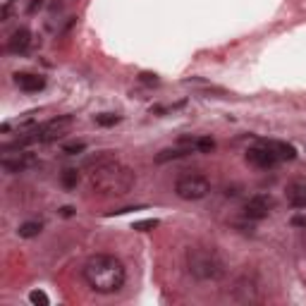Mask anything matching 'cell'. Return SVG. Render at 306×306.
I'll use <instances>...</instances> for the list:
<instances>
[{"mask_svg":"<svg viewBox=\"0 0 306 306\" xmlns=\"http://www.w3.org/2000/svg\"><path fill=\"white\" fill-rule=\"evenodd\" d=\"M134 184H137V172L115 158L101 163V165H93L86 177L89 192L93 196H103V198L129 194L134 189Z\"/></svg>","mask_w":306,"mask_h":306,"instance_id":"cell-1","label":"cell"},{"mask_svg":"<svg viewBox=\"0 0 306 306\" xmlns=\"http://www.w3.org/2000/svg\"><path fill=\"white\" fill-rule=\"evenodd\" d=\"M86 285L98 292V294H115L122 289L125 280H127V270L122 266L120 258H115L110 253H93L82 268Z\"/></svg>","mask_w":306,"mask_h":306,"instance_id":"cell-2","label":"cell"},{"mask_svg":"<svg viewBox=\"0 0 306 306\" xmlns=\"http://www.w3.org/2000/svg\"><path fill=\"white\" fill-rule=\"evenodd\" d=\"M184 261H187L189 275L201 282H220L227 278V270H230L227 261L216 247H203V244L189 247L184 253Z\"/></svg>","mask_w":306,"mask_h":306,"instance_id":"cell-3","label":"cell"},{"mask_svg":"<svg viewBox=\"0 0 306 306\" xmlns=\"http://www.w3.org/2000/svg\"><path fill=\"white\" fill-rule=\"evenodd\" d=\"M230 299L234 304L251 306V304H261L263 302V280L253 268H244L239 270L232 285H230Z\"/></svg>","mask_w":306,"mask_h":306,"instance_id":"cell-4","label":"cell"},{"mask_svg":"<svg viewBox=\"0 0 306 306\" xmlns=\"http://www.w3.org/2000/svg\"><path fill=\"white\" fill-rule=\"evenodd\" d=\"M211 180L201 172H184L175 182V194L182 201H201L211 194Z\"/></svg>","mask_w":306,"mask_h":306,"instance_id":"cell-5","label":"cell"},{"mask_svg":"<svg viewBox=\"0 0 306 306\" xmlns=\"http://www.w3.org/2000/svg\"><path fill=\"white\" fill-rule=\"evenodd\" d=\"M74 125V115H57L53 120L43 122L41 127H36L38 132V144H48V141H55L60 137H65Z\"/></svg>","mask_w":306,"mask_h":306,"instance_id":"cell-6","label":"cell"},{"mask_svg":"<svg viewBox=\"0 0 306 306\" xmlns=\"http://www.w3.org/2000/svg\"><path fill=\"white\" fill-rule=\"evenodd\" d=\"M273 208H275V198H273V196L256 194L244 203V218H249V220H263V218L270 216Z\"/></svg>","mask_w":306,"mask_h":306,"instance_id":"cell-7","label":"cell"},{"mask_svg":"<svg viewBox=\"0 0 306 306\" xmlns=\"http://www.w3.org/2000/svg\"><path fill=\"white\" fill-rule=\"evenodd\" d=\"M247 163H251L253 167H261V170H268V167L278 165L280 158L266 146V144H261V146H251V148H247Z\"/></svg>","mask_w":306,"mask_h":306,"instance_id":"cell-8","label":"cell"},{"mask_svg":"<svg viewBox=\"0 0 306 306\" xmlns=\"http://www.w3.org/2000/svg\"><path fill=\"white\" fill-rule=\"evenodd\" d=\"M0 165H2V170H5L7 175H17V172H24V170L36 165V156H34V153H27V151L10 153V156H5V158L0 161Z\"/></svg>","mask_w":306,"mask_h":306,"instance_id":"cell-9","label":"cell"},{"mask_svg":"<svg viewBox=\"0 0 306 306\" xmlns=\"http://www.w3.org/2000/svg\"><path fill=\"white\" fill-rule=\"evenodd\" d=\"M29 46H31V31L24 29V27L15 29V31L10 34V38H7V51H10V53H15V55L27 53Z\"/></svg>","mask_w":306,"mask_h":306,"instance_id":"cell-10","label":"cell"},{"mask_svg":"<svg viewBox=\"0 0 306 306\" xmlns=\"http://www.w3.org/2000/svg\"><path fill=\"white\" fill-rule=\"evenodd\" d=\"M189 153H194V146H192L189 141L180 139V146L161 151V153L156 156V163H167V161H177V158H184V156H189Z\"/></svg>","mask_w":306,"mask_h":306,"instance_id":"cell-11","label":"cell"},{"mask_svg":"<svg viewBox=\"0 0 306 306\" xmlns=\"http://www.w3.org/2000/svg\"><path fill=\"white\" fill-rule=\"evenodd\" d=\"M15 84L22 89V91H27V93H34V91H41L43 86H46V79L43 77H38V74H29V72H17L15 74Z\"/></svg>","mask_w":306,"mask_h":306,"instance_id":"cell-12","label":"cell"},{"mask_svg":"<svg viewBox=\"0 0 306 306\" xmlns=\"http://www.w3.org/2000/svg\"><path fill=\"white\" fill-rule=\"evenodd\" d=\"M275 156H278L280 161H294L297 158V148L292 146V144H287V141H275V139H268L263 141Z\"/></svg>","mask_w":306,"mask_h":306,"instance_id":"cell-13","label":"cell"},{"mask_svg":"<svg viewBox=\"0 0 306 306\" xmlns=\"http://www.w3.org/2000/svg\"><path fill=\"white\" fill-rule=\"evenodd\" d=\"M184 141H189L192 146H194V151L198 153H211L213 148H216V141L211 139V137H194V139H189V137H182Z\"/></svg>","mask_w":306,"mask_h":306,"instance_id":"cell-14","label":"cell"},{"mask_svg":"<svg viewBox=\"0 0 306 306\" xmlns=\"http://www.w3.org/2000/svg\"><path fill=\"white\" fill-rule=\"evenodd\" d=\"M60 182H62L65 189H77V184H79V170H77V167L62 170V172H60Z\"/></svg>","mask_w":306,"mask_h":306,"instance_id":"cell-15","label":"cell"},{"mask_svg":"<svg viewBox=\"0 0 306 306\" xmlns=\"http://www.w3.org/2000/svg\"><path fill=\"white\" fill-rule=\"evenodd\" d=\"M41 230H43V225H41V223H36V220H27V223L19 225L17 234H19V237H24V239H31V237H38V234H41Z\"/></svg>","mask_w":306,"mask_h":306,"instance_id":"cell-16","label":"cell"},{"mask_svg":"<svg viewBox=\"0 0 306 306\" xmlns=\"http://www.w3.org/2000/svg\"><path fill=\"white\" fill-rule=\"evenodd\" d=\"M86 151V144L84 141H72V144H65V148H62V153L65 156H79Z\"/></svg>","mask_w":306,"mask_h":306,"instance_id":"cell-17","label":"cell"},{"mask_svg":"<svg viewBox=\"0 0 306 306\" xmlns=\"http://www.w3.org/2000/svg\"><path fill=\"white\" fill-rule=\"evenodd\" d=\"M29 302L31 304H41V306H48L51 304V299H48V294L46 292H41V289H34V292H29Z\"/></svg>","mask_w":306,"mask_h":306,"instance_id":"cell-18","label":"cell"},{"mask_svg":"<svg viewBox=\"0 0 306 306\" xmlns=\"http://www.w3.org/2000/svg\"><path fill=\"white\" fill-rule=\"evenodd\" d=\"M117 122H120V117H117V115H110V112L96 115V125H101V127H112V125H117Z\"/></svg>","mask_w":306,"mask_h":306,"instance_id":"cell-19","label":"cell"},{"mask_svg":"<svg viewBox=\"0 0 306 306\" xmlns=\"http://www.w3.org/2000/svg\"><path fill=\"white\" fill-rule=\"evenodd\" d=\"M158 225L156 218H151V220H139V223H134V230H139V232H148V230H153Z\"/></svg>","mask_w":306,"mask_h":306,"instance_id":"cell-20","label":"cell"},{"mask_svg":"<svg viewBox=\"0 0 306 306\" xmlns=\"http://www.w3.org/2000/svg\"><path fill=\"white\" fill-rule=\"evenodd\" d=\"M289 203H292L294 208H304L306 206V192L304 194H297V196H289Z\"/></svg>","mask_w":306,"mask_h":306,"instance_id":"cell-21","label":"cell"},{"mask_svg":"<svg viewBox=\"0 0 306 306\" xmlns=\"http://www.w3.org/2000/svg\"><path fill=\"white\" fill-rule=\"evenodd\" d=\"M139 79H141L144 84H158V79H156V74H148V72H144V74H141Z\"/></svg>","mask_w":306,"mask_h":306,"instance_id":"cell-22","label":"cell"},{"mask_svg":"<svg viewBox=\"0 0 306 306\" xmlns=\"http://www.w3.org/2000/svg\"><path fill=\"white\" fill-rule=\"evenodd\" d=\"M43 2H46V0H31V2H29V12H36L38 7H43Z\"/></svg>","mask_w":306,"mask_h":306,"instance_id":"cell-23","label":"cell"},{"mask_svg":"<svg viewBox=\"0 0 306 306\" xmlns=\"http://www.w3.org/2000/svg\"><path fill=\"white\" fill-rule=\"evenodd\" d=\"M60 213H62L65 218H70V216H74V208H72V206H65V208H60Z\"/></svg>","mask_w":306,"mask_h":306,"instance_id":"cell-24","label":"cell"},{"mask_svg":"<svg viewBox=\"0 0 306 306\" xmlns=\"http://www.w3.org/2000/svg\"><path fill=\"white\" fill-rule=\"evenodd\" d=\"M292 223H294V225H302V227H304V225H306V218H294Z\"/></svg>","mask_w":306,"mask_h":306,"instance_id":"cell-25","label":"cell"},{"mask_svg":"<svg viewBox=\"0 0 306 306\" xmlns=\"http://www.w3.org/2000/svg\"><path fill=\"white\" fill-rule=\"evenodd\" d=\"M10 2H15V0H7V5H10Z\"/></svg>","mask_w":306,"mask_h":306,"instance_id":"cell-26","label":"cell"}]
</instances>
